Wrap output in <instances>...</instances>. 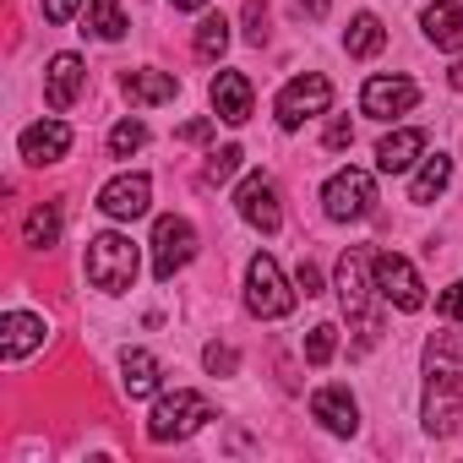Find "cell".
<instances>
[{
	"label": "cell",
	"instance_id": "1",
	"mask_svg": "<svg viewBox=\"0 0 463 463\" xmlns=\"http://www.w3.org/2000/svg\"><path fill=\"white\" fill-rule=\"evenodd\" d=\"M425 430L430 436H452L463 425V344L452 333L425 344Z\"/></svg>",
	"mask_w": 463,
	"mask_h": 463
},
{
	"label": "cell",
	"instance_id": "2",
	"mask_svg": "<svg viewBox=\"0 0 463 463\" xmlns=\"http://www.w3.org/2000/svg\"><path fill=\"white\" fill-rule=\"evenodd\" d=\"M88 284L104 295H126L137 284V246L126 235H93L88 241Z\"/></svg>",
	"mask_w": 463,
	"mask_h": 463
},
{
	"label": "cell",
	"instance_id": "3",
	"mask_svg": "<svg viewBox=\"0 0 463 463\" xmlns=\"http://www.w3.org/2000/svg\"><path fill=\"white\" fill-rule=\"evenodd\" d=\"M365 251H344L338 257V300H344V311H349V322L360 327V349H371L376 344V317H371V284H365Z\"/></svg>",
	"mask_w": 463,
	"mask_h": 463
},
{
	"label": "cell",
	"instance_id": "4",
	"mask_svg": "<svg viewBox=\"0 0 463 463\" xmlns=\"http://www.w3.org/2000/svg\"><path fill=\"white\" fill-rule=\"evenodd\" d=\"M246 311L262 317V322L295 311V289L284 284V273H279L273 257H251V268H246Z\"/></svg>",
	"mask_w": 463,
	"mask_h": 463
},
{
	"label": "cell",
	"instance_id": "5",
	"mask_svg": "<svg viewBox=\"0 0 463 463\" xmlns=\"http://www.w3.org/2000/svg\"><path fill=\"white\" fill-rule=\"evenodd\" d=\"M322 207H327V218H338V223H360V218H371V207H376V180H371L365 169H338V175L327 180V191H322Z\"/></svg>",
	"mask_w": 463,
	"mask_h": 463
},
{
	"label": "cell",
	"instance_id": "6",
	"mask_svg": "<svg viewBox=\"0 0 463 463\" xmlns=\"http://www.w3.org/2000/svg\"><path fill=\"white\" fill-rule=\"evenodd\" d=\"M202 420H213V409H207L202 392H169V398L153 403V414H147V436H153V441H180V436H191Z\"/></svg>",
	"mask_w": 463,
	"mask_h": 463
},
{
	"label": "cell",
	"instance_id": "7",
	"mask_svg": "<svg viewBox=\"0 0 463 463\" xmlns=\"http://www.w3.org/2000/svg\"><path fill=\"white\" fill-rule=\"evenodd\" d=\"M191 257H196V229H191L185 218L164 213V218L153 223V279H158V284H169Z\"/></svg>",
	"mask_w": 463,
	"mask_h": 463
},
{
	"label": "cell",
	"instance_id": "8",
	"mask_svg": "<svg viewBox=\"0 0 463 463\" xmlns=\"http://www.w3.org/2000/svg\"><path fill=\"white\" fill-rule=\"evenodd\" d=\"M371 273H376V295L387 306H398V311H420L425 306V284H420V273L398 251H376L371 257Z\"/></svg>",
	"mask_w": 463,
	"mask_h": 463
},
{
	"label": "cell",
	"instance_id": "9",
	"mask_svg": "<svg viewBox=\"0 0 463 463\" xmlns=\"http://www.w3.org/2000/svg\"><path fill=\"white\" fill-rule=\"evenodd\" d=\"M327 104H333V82H327L322 71H306V77H295V82L279 93V126L295 131V126H306L311 115H322Z\"/></svg>",
	"mask_w": 463,
	"mask_h": 463
},
{
	"label": "cell",
	"instance_id": "10",
	"mask_svg": "<svg viewBox=\"0 0 463 463\" xmlns=\"http://www.w3.org/2000/svg\"><path fill=\"white\" fill-rule=\"evenodd\" d=\"M235 207L251 229H262V235H279V223H284V207H279V185L268 175H246L241 191H235Z\"/></svg>",
	"mask_w": 463,
	"mask_h": 463
},
{
	"label": "cell",
	"instance_id": "11",
	"mask_svg": "<svg viewBox=\"0 0 463 463\" xmlns=\"http://www.w3.org/2000/svg\"><path fill=\"white\" fill-rule=\"evenodd\" d=\"M147 202H153V180H147V175H115V180L99 191V213H104V218H120V223L142 218Z\"/></svg>",
	"mask_w": 463,
	"mask_h": 463
},
{
	"label": "cell",
	"instance_id": "12",
	"mask_svg": "<svg viewBox=\"0 0 463 463\" xmlns=\"http://www.w3.org/2000/svg\"><path fill=\"white\" fill-rule=\"evenodd\" d=\"M360 104H365L371 120H392V115H409L420 104V88L409 77H371L365 93H360Z\"/></svg>",
	"mask_w": 463,
	"mask_h": 463
},
{
	"label": "cell",
	"instance_id": "13",
	"mask_svg": "<svg viewBox=\"0 0 463 463\" xmlns=\"http://www.w3.org/2000/svg\"><path fill=\"white\" fill-rule=\"evenodd\" d=\"M82 82H88L82 61H77V55H55L50 71H44V104H50L55 115H66V109L82 99Z\"/></svg>",
	"mask_w": 463,
	"mask_h": 463
},
{
	"label": "cell",
	"instance_id": "14",
	"mask_svg": "<svg viewBox=\"0 0 463 463\" xmlns=\"http://www.w3.org/2000/svg\"><path fill=\"white\" fill-rule=\"evenodd\" d=\"M44 317H33V311H6V322H0V360H23V354H33L39 344H44Z\"/></svg>",
	"mask_w": 463,
	"mask_h": 463
},
{
	"label": "cell",
	"instance_id": "15",
	"mask_svg": "<svg viewBox=\"0 0 463 463\" xmlns=\"http://www.w3.org/2000/svg\"><path fill=\"white\" fill-rule=\"evenodd\" d=\"M23 158L28 164H55V158H66L71 153V126L66 120H39V126H28L23 131Z\"/></svg>",
	"mask_w": 463,
	"mask_h": 463
},
{
	"label": "cell",
	"instance_id": "16",
	"mask_svg": "<svg viewBox=\"0 0 463 463\" xmlns=\"http://www.w3.org/2000/svg\"><path fill=\"white\" fill-rule=\"evenodd\" d=\"M311 420H322L333 436H354V425H360V409H354L349 387H322V392L311 398Z\"/></svg>",
	"mask_w": 463,
	"mask_h": 463
},
{
	"label": "cell",
	"instance_id": "17",
	"mask_svg": "<svg viewBox=\"0 0 463 463\" xmlns=\"http://www.w3.org/2000/svg\"><path fill=\"white\" fill-rule=\"evenodd\" d=\"M213 109H218V120H229V126H246V120H251V82H246L241 71H218V82H213Z\"/></svg>",
	"mask_w": 463,
	"mask_h": 463
},
{
	"label": "cell",
	"instance_id": "18",
	"mask_svg": "<svg viewBox=\"0 0 463 463\" xmlns=\"http://www.w3.org/2000/svg\"><path fill=\"white\" fill-rule=\"evenodd\" d=\"M420 153H425V131H414V126L409 131H392V137L376 142V169L382 175H403Z\"/></svg>",
	"mask_w": 463,
	"mask_h": 463
},
{
	"label": "cell",
	"instance_id": "19",
	"mask_svg": "<svg viewBox=\"0 0 463 463\" xmlns=\"http://www.w3.org/2000/svg\"><path fill=\"white\" fill-rule=\"evenodd\" d=\"M425 39L436 50H463V6H458V0H436V6H425Z\"/></svg>",
	"mask_w": 463,
	"mask_h": 463
},
{
	"label": "cell",
	"instance_id": "20",
	"mask_svg": "<svg viewBox=\"0 0 463 463\" xmlns=\"http://www.w3.org/2000/svg\"><path fill=\"white\" fill-rule=\"evenodd\" d=\"M120 387H126V398H147V392H158V376H164V365L147 354V349H126V360H120Z\"/></svg>",
	"mask_w": 463,
	"mask_h": 463
},
{
	"label": "cell",
	"instance_id": "21",
	"mask_svg": "<svg viewBox=\"0 0 463 463\" xmlns=\"http://www.w3.org/2000/svg\"><path fill=\"white\" fill-rule=\"evenodd\" d=\"M126 99L131 104H169L175 93H180V82L169 77V71H126Z\"/></svg>",
	"mask_w": 463,
	"mask_h": 463
},
{
	"label": "cell",
	"instance_id": "22",
	"mask_svg": "<svg viewBox=\"0 0 463 463\" xmlns=\"http://www.w3.org/2000/svg\"><path fill=\"white\" fill-rule=\"evenodd\" d=\"M382 44H387V28H382V17H354L349 23V33H344V50L354 55V61H371V55H382Z\"/></svg>",
	"mask_w": 463,
	"mask_h": 463
},
{
	"label": "cell",
	"instance_id": "23",
	"mask_svg": "<svg viewBox=\"0 0 463 463\" xmlns=\"http://www.w3.org/2000/svg\"><path fill=\"white\" fill-rule=\"evenodd\" d=\"M447 180H452V158H447V153H430V158H425V169H420V175H414V185H409V202H420V207H425L430 196H441V191H447Z\"/></svg>",
	"mask_w": 463,
	"mask_h": 463
},
{
	"label": "cell",
	"instance_id": "24",
	"mask_svg": "<svg viewBox=\"0 0 463 463\" xmlns=\"http://www.w3.org/2000/svg\"><path fill=\"white\" fill-rule=\"evenodd\" d=\"M23 241H28L33 251H50V246L61 241V207H55V202H39V207L28 213V229H23Z\"/></svg>",
	"mask_w": 463,
	"mask_h": 463
},
{
	"label": "cell",
	"instance_id": "25",
	"mask_svg": "<svg viewBox=\"0 0 463 463\" xmlns=\"http://www.w3.org/2000/svg\"><path fill=\"white\" fill-rule=\"evenodd\" d=\"M88 28H93V39H104V44L126 39V12H120V0H93V6H88ZM88 28H82V33H88Z\"/></svg>",
	"mask_w": 463,
	"mask_h": 463
},
{
	"label": "cell",
	"instance_id": "26",
	"mask_svg": "<svg viewBox=\"0 0 463 463\" xmlns=\"http://www.w3.org/2000/svg\"><path fill=\"white\" fill-rule=\"evenodd\" d=\"M229 50V23L223 17H202L196 23V61H218Z\"/></svg>",
	"mask_w": 463,
	"mask_h": 463
},
{
	"label": "cell",
	"instance_id": "27",
	"mask_svg": "<svg viewBox=\"0 0 463 463\" xmlns=\"http://www.w3.org/2000/svg\"><path fill=\"white\" fill-rule=\"evenodd\" d=\"M241 158H246V153H241L235 142H229V147H218V153H207V169H202V185H223L229 175H235V169H241Z\"/></svg>",
	"mask_w": 463,
	"mask_h": 463
},
{
	"label": "cell",
	"instance_id": "28",
	"mask_svg": "<svg viewBox=\"0 0 463 463\" xmlns=\"http://www.w3.org/2000/svg\"><path fill=\"white\" fill-rule=\"evenodd\" d=\"M142 142H147V126H142V120H120V126L109 131V153H115V158H131Z\"/></svg>",
	"mask_w": 463,
	"mask_h": 463
},
{
	"label": "cell",
	"instance_id": "29",
	"mask_svg": "<svg viewBox=\"0 0 463 463\" xmlns=\"http://www.w3.org/2000/svg\"><path fill=\"white\" fill-rule=\"evenodd\" d=\"M333 349H338V327H333V322H322V327L306 333V360H311V365H327Z\"/></svg>",
	"mask_w": 463,
	"mask_h": 463
},
{
	"label": "cell",
	"instance_id": "30",
	"mask_svg": "<svg viewBox=\"0 0 463 463\" xmlns=\"http://www.w3.org/2000/svg\"><path fill=\"white\" fill-rule=\"evenodd\" d=\"M202 360H207V371H213V376H235V365H241V354L229 349V344H207V349H202Z\"/></svg>",
	"mask_w": 463,
	"mask_h": 463
},
{
	"label": "cell",
	"instance_id": "31",
	"mask_svg": "<svg viewBox=\"0 0 463 463\" xmlns=\"http://www.w3.org/2000/svg\"><path fill=\"white\" fill-rule=\"evenodd\" d=\"M246 39L268 44V6H262V0H246Z\"/></svg>",
	"mask_w": 463,
	"mask_h": 463
},
{
	"label": "cell",
	"instance_id": "32",
	"mask_svg": "<svg viewBox=\"0 0 463 463\" xmlns=\"http://www.w3.org/2000/svg\"><path fill=\"white\" fill-rule=\"evenodd\" d=\"M322 142H327V147H333V153H344V147H349V142H354V126H349V120H344V115H338V120H333V126H327V131H322Z\"/></svg>",
	"mask_w": 463,
	"mask_h": 463
},
{
	"label": "cell",
	"instance_id": "33",
	"mask_svg": "<svg viewBox=\"0 0 463 463\" xmlns=\"http://www.w3.org/2000/svg\"><path fill=\"white\" fill-rule=\"evenodd\" d=\"M436 311H441L447 322H463V284H452V289H441V300H436Z\"/></svg>",
	"mask_w": 463,
	"mask_h": 463
},
{
	"label": "cell",
	"instance_id": "34",
	"mask_svg": "<svg viewBox=\"0 0 463 463\" xmlns=\"http://www.w3.org/2000/svg\"><path fill=\"white\" fill-rule=\"evenodd\" d=\"M77 6H82V0H44V17H50V23H71Z\"/></svg>",
	"mask_w": 463,
	"mask_h": 463
},
{
	"label": "cell",
	"instance_id": "35",
	"mask_svg": "<svg viewBox=\"0 0 463 463\" xmlns=\"http://www.w3.org/2000/svg\"><path fill=\"white\" fill-rule=\"evenodd\" d=\"M295 284H300L306 295H322V273H317V262H300V273H295Z\"/></svg>",
	"mask_w": 463,
	"mask_h": 463
},
{
	"label": "cell",
	"instance_id": "36",
	"mask_svg": "<svg viewBox=\"0 0 463 463\" xmlns=\"http://www.w3.org/2000/svg\"><path fill=\"white\" fill-rule=\"evenodd\" d=\"M213 137V120H185L180 126V142H207Z\"/></svg>",
	"mask_w": 463,
	"mask_h": 463
},
{
	"label": "cell",
	"instance_id": "37",
	"mask_svg": "<svg viewBox=\"0 0 463 463\" xmlns=\"http://www.w3.org/2000/svg\"><path fill=\"white\" fill-rule=\"evenodd\" d=\"M447 82H452V88H458V93H463V55H458V66H452V71H447Z\"/></svg>",
	"mask_w": 463,
	"mask_h": 463
},
{
	"label": "cell",
	"instance_id": "38",
	"mask_svg": "<svg viewBox=\"0 0 463 463\" xmlns=\"http://www.w3.org/2000/svg\"><path fill=\"white\" fill-rule=\"evenodd\" d=\"M207 0H175V12H202Z\"/></svg>",
	"mask_w": 463,
	"mask_h": 463
},
{
	"label": "cell",
	"instance_id": "39",
	"mask_svg": "<svg viewBox=\"0 0 463 463\" xmlns=\"http://www.w3.org/2000/svg\"><path fill=\"white\" fill-rule=\"evenodd\" d=\"M327 12V0H306V17H322Z\"/></svg>",
	"mask_w": 463,
	"mask_h": 463
}]
</instances>
